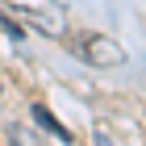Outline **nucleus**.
I'll use <instances>...</instances> for the list:
<instances>
[{
	"instance_id": "nucleus-1",
	"label": "nucleus",
	"mask_w": 146,
	"mask_h": 146,
	"mask_svg": "<svg viewBox=\"0 0 146 146\" xmlns=\"http://www.w3.org/2000/svg\"><path fill=\"white\" fill-rule=\"evenodd\" d=\"M88 58L96 67H113V63H121V46L109 42V38H92L88 42Z\"/></svg>"
},
{
	"instance_id": "nucleus-2",
	"label": "nucleus",
	"mask_w": 146,
	"mask_h": 146,
	"mask_svg": "<svg viewBox=\"0 0 146 146\" xmlns=\"http://www.w3.org/2000/svg\"><path fill=\"white\" fill-rule=\"evenodd\" d=\"M34 121L42 125L50 138H58V142H71V129H63V121H58V117L46 109V104H34Z\"/></svg>"
},
{
	"instance_id": "nucleus-3",
	"label": "nucleus",
	"mask_w": 146,
	"mask_h": 146,
	"mask_svg": "<svg viewBox=\"0 0 146 146\" xmlns=\"http://www.w3.org/2000/svg\"><path fill=\"white\" fill-rule=\"evenodd\" d=\"M96 146H113V142H109V134H96Z\"/></svg>"
}]
</instances>
